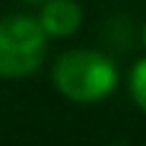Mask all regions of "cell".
<instances>
[{
    "label": "cell",
    "instance_id": "obj_3",
    "mask_svg": "<svg viewBox=\"0 0 146 146\" xmlns=\"http://www.w3.org/2000/svg\"><path fill=\"white\" fill-rule=\"evenodd\" d=\"M38 23L46 31V36L67 38L82 26V8L74 0H46L41 5Z\"/></svg>",
    "mask_w": 146,
    "mask_h": 146
},
{
    "label": "cell",
    "instance_id": "obj_4",
    "mask_svg": "<svg viewBox=\"0 0 146 146\" xmlns=\"http://www.w3.org/2000/svg\"><path fill=\"white\" fill-rule=\"evenodd\" d=\"M131 95L136 105L146 113V59H141L131 72Z\"/></svg>",
    "mask_w": 146,
    "mask_h": 146
},
{
    "label": "cell",
    "instance_id": "obj_1",
    "mask_svg": "<svg viewBox=\"0 0 146 146\" xmlns=\"http://www.w3.org/2000/svg\"><path fill=\"white\" fill-rule=\"evenodd\" d=\"M51 80L64 98L74 103H98L115 90L118 69L100 51L74 49L56 59Z\"/></svg>",
    "mask_w": 146,
    "mask_h": 146
},
{
    "label": "cell",
    "instance_id": "obj_5",
    "mask_svg": "<svg viewBox=\"0 0 146 146\" xmlns=\"http://www.w3.org/2000/svg\"><path fill=\"white\" fill-rule=\"evenodd\" d=\"M144 46H146V23H144Z\"/></svg>",
    "mask_w": 146,
    "mask_h": 146
},
{
    "label": "cell",
    "instance_id": "obj_2",
    "mask_svg": "<svg viewBox=\"0 0 146 146\" xmlns=\"http://www.w3.org/2000/svg\"><path fill=\"white\" fill-rule=\"evenodd\" d=\"M46 31L38 18L8 15L0 18V77H26L44 62Z\"/></svg>",
    "mask_w": 146,
    "mask_h": 146
}]
</instances>
